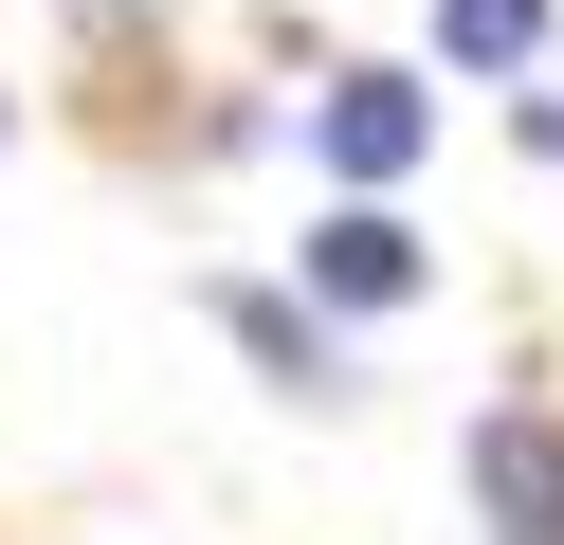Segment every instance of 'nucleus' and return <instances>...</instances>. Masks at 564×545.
<instances>
[{
  "label": "nucleus",
  "mask_w": 564,
  "mask_h": 545,
  "mask_svg": "<svg viewBox=\"0 0 564 545\" xmlns=\"http://www.w3.org/2000/svg\"><path fill=\"white\" fill-rule=\"evenodd\" d=\"M310 128H328L346 182H401V164H419V91H401V73H328V109H310Z\"/></svg>",
  "instance_id": "nucleus-1"
},
{
  "label": "nucleus",
  "mask_w": 564,
  "mask_h": 545,
  "mask_svg": "<svg viewBox=\"0 0 564 545\" xmlns=\"http://www.w3.org/2000/svg\"><path fill=\"white\" fill-rule=\"evenodd\" d=\"M237 346H256L273 382H346V363H328V327H310L292 291H237Z\"/></svg>",
  "instance_id": "nucleus-3"
},
{
  "label": "nucleus",
  "mask_w": 564,
  "mask_h": 545,
  "mask_svg": "<svg viewBox=\"0 0 564 545\" xmlns=\"http://www.w3.org/2000/svg\"><path fill=\"white\" fill-rule=\"evenodd\" d=\"M437 36H455V55H474V73H510L528 36H546V0H437Z\"/></svg>",
  "instance_id": "nucleus-4"
},
{
  "label": "nucleus",
  "mask_w": 564,
  "mask_h": 545,
  "mask_svg": "<svg viewBox=\"0 0 564 545\" xmlns=\"http://www.w3.org/2000/svg\"><path fill=\"white\" fill-rule=\"evenodd\" d=\"M310 273H328L346 309H401V291H419V237H401V218H328V237H310Z\"/></svg>",
  "instance_id": "nucleus-2"
}]
</instances>
